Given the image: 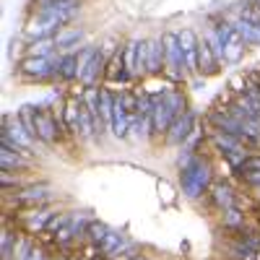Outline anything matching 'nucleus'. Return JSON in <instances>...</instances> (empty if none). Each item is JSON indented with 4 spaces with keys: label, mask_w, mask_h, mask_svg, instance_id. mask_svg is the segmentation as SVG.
<instances>
[{
    "label": "nucleus",
    "mask_w": 260,
    "mask_h": 260,
    "mask_svg": "<svg viewBox=\"0 0 260 260\" xmlns=\"http://www.w3.org/2000/svg\"><path fill=\"white\" fill-rule=\"evenodd\" d=\"M185 112V96L180 91H167L154 102V115H151V136H167L172 122Z\"/></svg>",
    "instance_id": "f257e3e1"
},
{
    "label": "nucleus",
    "mask_w": 260,
    "mask_h": 260,
    "mask_svg": "<svg viewBox=\"0 0 260 260\" xmlns=\"http://www.w3.org/2000/svg\"><path fill=\"white\" fill-rule=\"evenodd\" d=\"M180 169H182V192L190 201L201 198L211 182L208 161H203L201 156H185V159H180Z\"/></svg>",
    "instance_id": "f03ea898"
},
{
    "label": "nucleus",
    "mask_w": 260,
    "mask_h": 260,
    "mask_svg": "<svg viewBox=\"0 0 260 260\" xmlns=\"http://www.w3.org/2000/svg\"><path fill=\"white\" fill-rule=\"evenodd\" d=\"M161 39H164V73L172 81H180L187 73L185 57H182V47H180V37L175 31H167Z\"/></svg>",
    "instance_id": "7ed1b4c3"
},
{
    "label": "nucleus",
    "mask_w": 260,
    "mask_h": 260,
    "mask_svg": "<svg viewBox=\"0 0 260 260\" xmlns=\"http://www.w3.org/2000/svg\"><path fill=\"white\" fill-rule=\"evenodd\" d=\"M37 138L45 141V143H55L60 138V130L65 127V117L62 112H47V110H39L37 112Z\"/></svg>",
    "instance_id": "20e7f679"
},
{
    "label": "nucleus",
    "mask_w": 260,
    "mask_h": 260,
    "mask_svg": "<svg viewBox=\"0 0 260 260\" xmlns=\"http://www.w3.org/2000/svg\"><path fill=\"white\" fill-rule=\"evenodd\" d=\"M216 31H219V37H221V42H224V55H226V62H232V65H237L242 60V55H245V42H242V37L234 31V26L229 24V21H221V24H216Z\"/></svg>",
    "instance_id": "39448f33"
},
{
    "label": "nucleus",
    "mask_w": 260,
    "mask_h": 260,
    "mask_svg": "<svg viewBox=\"0 0 260 260\" xmlns=\"http://www.w3.org/2000/svg\"><path fill=\"white\" fill-rule=\"evenodd\" d=\"M57 62L60 57L50 55V57H26L21 60V73L34 78V81H45L50 76H57Z\"/></svg>",
    "instance_id": "423d86ee"
},
{
    "label": "nucleus",
    "mask_w": 260,
    "mask_h": 260,
    "mask_svg": "<svg viewBox=\"0 0 260 260\" xmlns=\"http://www.w3.org/2000/svg\"><path fill=\"white\" fill-rule=\"evenodd\" d=\"M3 133L11 138V141H16V146L18 148H24L26 154H29V148H34V136L26 130V125H24V120H21L18 115L16 117H6V125H3Z\"/></svg>",
    "instance_id": "0eeeda50"
},
{
    "label": "nucleus",
    "mask_w": 260,
    "mask_h": 260,
    "mask_svg": "<svg viewBox=\"0 0 260 260\" xmlns=\"http://www.w3.org/2000/svg\"><path fill=\"white\" fill-rule=\"evenodd\" d=\"M213 143L219 146L221 154H226V156L232 159V164H234V167L247 156V146H245L240 138H237V136H229V133H221V130H219V133L213 136Z\"/></svg>",
    "instance_id": "6e6552de"
},
{
    "label": "nucleus",
    "mask_w": 260,
    "mask_h": 260,
    "mask_svg": "<svg viewBox=\"0 0 260 260\" xmlns=\"http://www.w3.org/2000/svg\"><path fill=\"white\" fill-rule=\"evenodd\" d=\"M192 127H195V112L185 110L175 122H172L169 133H167V143H169V146H180V143H185V141L192 136Z\"/></svg>",
    "instance_id": "1a4fd4ad"
},
{
    "label": "nucleus",
    "mask_w": 260,
    "mask_h": 260,
    "mask_svg": "<svg viewBox=\"0 0 260 260\" xmlns=\"http://www.w3.org/2000/svg\"><path fill=\"white\" fill-rule=\"evenodd\" d=\"M177 37H180V47H182L187 73H198V45H201V39L195 37L192 29H182V31H177Z\"/></svg>",
    "instance_id": "9d476101"
},
{
    "label": "nucleus",
    "mask_w": 260,
    "mask_h": 260,
    "mask_svg": "<svg viewBox=\"0 0 260 260\" xmlns=\"http://www.w3.org/2000/svg\"><path fill=\"white\" fill-rule=\"evenodd\" d=\"M107 60H110V55L104 52V47H99V50H96V55L91 57V62L86 65V71H83V73H81V78H78V81L86 86V89H94V86H96L99 76L104 73V65H107Z\"/></svg>",
    "instance_id": "9b49d317"
},
{
    "label": "nucleus",
    "mask_w": 260,
    "mask_h": 260,
    "mask_svg": "<svg viewBox=\"0 0 260 260\" xmlns=\"http://www.w3.org/2000/svg\"><path fill=\"white\" fill-rule=\"evenodd\" d=\"M127 130H130V110L125 107L122 94L115 96V112H112V133L115 138H127Z\"/></svg>",
    "instance_id": "f8f14e48"
},
{
    "label": "nucleus",
    "mask_w": 260,
    "mask_h": 260,
    "mask_svg": "<svg viewBox=\"0 0 260 260\" xmlns=\"http://www.w3.org/2000/svg\"><path fill=\"white\" fill-rule=\"evenodd\" d=\"M47 198H50V187H45V185H31V187H24L16 192V203H21V206L45 203Z\"/></svg>",
    "instance_id": "ddd939ff"
},
{
    "label": "nucleus",
    "mask_w": 260,
    "mask_h": 260,
    "mask_svg": "<svg viewBox=\"0 0 260 260\" xmlns=\"http://www.w3.org/2000/svg\"><path fill=\"white\" fill-rule=\"evenodd\" d=\"M125 234L117 232V229H110V234L104 237V240L99 242V250L107 255V257H120V252L125 250Z\"/></svg>",
    "instance_id": "4468645a"
},
{
    "label": "nucleus",
    "mask_w": 260,
    "mask_h": 260,
    "mask_svg": "<svg viewBox=\"0 0 260 260\" xmlns=\"http://www.w3.org/2000/svg\"><path fill=\"white\" fill-rule=\"evenodd\" d=\"M164 71V39H148V73L159 76Z\"/></svg>",
    "instance_id": "2eb2a0df"
},
{
    "label": "nucleus",
    "mask_w": 260,
    "mask_h": 260,
    "mask_svg": "<svg viewBox=\"0 0 260 260\" xmlns=\"http://www.w3.org/2000/svg\"><path fill=\"white\" fill-rule=\"evenodd\" d=\"M65 130H68L71 136H81V99H71L65 104Z\"/></svg>",
    "instance_id": "dca6fc26"
},
{
    "label": "nucleus",
    "mask_w": 260,
    "mask_h": 260,
    "mask_svg": "<svg viewBox=\"0 0 260 260\" xmlns=\"http://www.w3.org/2000/svg\"><path fill=\"white\" fill-rule=\"evenodd\" d=\"M216 71H219V60L213 57V52H211V47H208V42L201 39V45H198V73L213 76Z\"/></svg>",
    "instance_id": "f3484780"
},
{
    "label": "nucleus",
    "mask_w": 260,
    "mask_h": 260,
    "mask_svg": "<svg viewBox=\"0 0 260 260\" xmlns=\"http://www.w3.org/2000/svg\"><path fill=\"white\" fill-rule=\"evenodd\" d=\"M52 39H55L57 50H71V47H76L78 42L83 39V29L81 26H62Z\"/></svg>",
    "instance_id": "a211bd4d"
},
{
    "label": "nucleus",
    "mask_w": 260,
    "mask_h": 260,
    "mask_svg": "<svg viewBox=\"0 0 260 260\" xmlns=\"http://www.w3.org/2000/svg\"><path fill=\"white\" fill-rule=\"evenodd\" d=\"M229 24L234 26V31L242 37V42L245 45H260V29L257 26H252L250 21H245L242 16H237V18H232Z\"/></svg>",
    "instance_id": "6ab92c4d"
},
{
    "label": "nucleus",
    "mask_w": 260,
    "mask_h": 260,
    "mask_svg": "<svg viewBox=\"0 0 260 260\" xmlns=\"http://www.w3.org/2000/svg\"><path fill=\"white\" fill-rule=\"evenodd\" d=\"M57 78H60V81H73V78H78V55H73V52L60 55Z\"/></svg>",
    "instance_id": "aec40b11"
},
{
    "label": "nucleus",
    "mask_w": 260,
    "mask_h": 260,
    "mask_svg": "<svg viewBox=\"0 0 260 260\" xmlns=\"http://www.w3.org/2000/svg\"><path fill=\"white\" fill-rule=\"evenodd\" d=\"M0 167H3V172H13V169H24L29 167L24 154H18V151H11L6 146H0Z\"/></svg>",
    "instance_id": "412c9836"
},
{
    "label": "nucleus",
    "mask_w": 260,
    "mask_h": 260,
    "mask_svg": "<svg viewBox=\"0 0 260 260\" xmlns=\"http://www.w3.org/2000/svg\"><path fill=\"white\" fill-rule=\"evenodd\" d=\"M52 211H34V213H29L26 216V232L29 234H37V232H42V229H47L50 226V221H52Z\"/></svg>",
    "instance_id": "4be33fe9"
},
{
    "label": "nucleus",
    "mask_w": 260,
    "mask_h": 260,
    "mask_svg": "<svg viewBox=\"0 0 260 260\" xmlns=\"http://www.w3.org/2000/svg\"><path fill=\"white\" fill-rule=\"evenodd\" d=\"M99 110H102V122L104 127L112 130V112H115V96L107 91V89H99Z\"/></svg>",
    "instance_id": "5701e85b"
},
{
    "label": "nucleus",
    "mask_w": 260,
    "mask_h": 260,
    "mask_svg": "<svg viewBox=\"0 0 260 260\" xmlns=\"http://www.w3.org/2000/svg\"><path fill=\"white\" fill-rule=\"evenodd\" d=\"M206 42H208V47H211L213 57L219 60V65H224V62H226V55H224V42H221L219 31H216V26H213V29H208V34H206Z\"/></svg>",
    "instance_id": "b1692460"
},
{
    "label": "nucleus",
    "mask_w": 260,
    "mask_h": 260,
    "mask_svg": "<svg viewBox=\"0 0 260 260\" xmlns=\"http://www.w3.org/2000/svg\"><path fill=\"white\" fill-rule=\"evenodd\" d=\"M57 50L55 39H37L29 45V57H50Z\"/></svg>",
    "instance_id": "393cba45"
},
{
    "label": "nucleus",
    "mask_w": 260,
    "mask_h": 260,
    "mask_svg": "<svg viewBox=\"0 0 260 260\" xmlns=\"http://www.w3.org/2000/svg\"><path fill=\"white\" fill-rule=\"evenodd\" d=\"M213 203L219 206V208H224V211L234 208V192H232V187L216 185V187H213Z\"/></svg>",
    "instance_id": "a878e982"
},
{
    "label": "nucleus",
    "mask_w": 260,
    "mask_h": 260,
    "mask_svg": "<svg viewBox=\"0 0 260 260\" xmlns=\"http://www.w3.org/2000/svg\"><path fill=\"white\" fill-rule=\"evenodd\" d=\"M26 34H29L31 39H52L57 31H55L52 26H47L45 21H37V18H34L31 24L26 26Z\"/></svg>",
    "instance_id": "bb28decb"
},
{
    "label": "nucleus",
    "mask_w": 260,
    "mask_h": 260,
    "mask_svg": "<svg viewBox=\"0 0 260 260\" xmlns=\"http://www.w3.org/2000/svg\"><path fill=\"white\" fill-rule=\"evenodd\" d=\"M148 73V42H138V52H136V78Z\"/></svg>",
    "instance_id": "cd10ccee"
},
{
    "label": "nucleus",
    "mask_w": 260,
    "mask_h": 260,
    "mask_svg": "<svg viewBox=\"0 0 260 260\" xmlns=\"http://www.w3.org/2000/svg\"><path fill=\"white\" fill-rule=\"evenodd\" d=\"M136 52H138V39L125 45V71L136 78Z\"/></svg>",
    "instance_id": "c85d7f7f"
},
{
    "label": "nucleus",
    "mask_w": 260,
    "mask_h": 260,
    "mask_svg": "<svg viewBox=\"0 0 260 260\" xmlns=\"http://www.w3.org/2000/svg\"><path fill=\"white\" fill-rule=\"evenodd\" d=\"M229 250H232V255H234L237 260H252V255H255V247H252L250 242H245V240H242L240 245H232Z\"/></svg>",
    "instance_id": "c756f323"
},
{
    "label": "nucleus",
    "mask_w": 260,
    "mask_h": 260,
    "mask_svg": "<svg viewBox=\"0 0 260 260\" xmlns=\"http://www.w3.org/2000/svg\"><path fill=\"white\" fill-rule=\"evenodd\" d=\"M16 245H18L16 237L6 229V232H3V245H0V250H3V260H11V257L16 255Z\"/></svg>",
    "instance_id": "7c9ffc66"
},
{
    "label": "nucleus",
    "mask_w": 260,
    "mask_h": 260,
    "mask_svg": "<svg viewBox=\"0 0 260 260\" xmlns=\"http://www.w3.org/2000/svg\"><path fill=\"white\" fill-rule=\"evenodd\" d=\"M240 175H250V172H260V156H245L240 164L234 167Z\"/></svg>",
    "instance_id": "2f4dec72"
},
{
    "label": "nucleus",
    "mask_w": 260,
    "mask_h": 260,
    "mask_svg": "<svg viewBox=\"0 0 260 260\" xmlns=\"http://www.w3.org/2000/svg\"><path fill=\"white\" fill-rule=\"evenodd\" d=\"M107 234H110V226H107V224H102V221H91V224H89V237H91L96 245L104 240Z\"/></svg>",
    "instance_id": "473e14b6"
},
{
    "label": "nucleus",
    "mask_w": 260,
    "mask_h": 260,
    "mask_svg": "<svg viewBox=\"0 0 260 260\" xmlns=\"http://www.w3.org/2000/svg\"><path fill=\"white\" fill-rule=\"evenodd\" d=\"M240 16H242L245 21H250L252 26H257V29H260V8H257V6L247 3V6L242 8V13H240Z\"/></svg>",
    "instance_id": "72a5a7b5"
},
{
    "label": "nucleus",
    "mask_w": 260,
    "mask_h": 260,
    "mask_svg": "<svg viewBox=\"0 0 260 260\" xmlns=\"http://www.w3.org/2000/svg\"><path fill=\"white\" fill-rule=\"evenodd\" d=\"M224 224H226V226H240V224H242V213L237 211V208L224 211Z\"/></svg>",
    "instance_id": "f704fd0d"
},
{
    "label": "nucleus",
    "mask_w": 260,
    "mask_h": 260,
    "mask_svg": "<svg viewBox=\"0 0 260 260\" xmlns=\"http://www.w3.org/2000/svg\"><path fill=\"white\" fill-rule=\"evenodd\" d=\"M13 185H18V180H13V177L8 175V172H3V187L8 190V187H13Z\"/></svg>",
    "instance_id": "c9c22d12"
},
{
    "label": "nucleus",
    "mask_w": 260,
    "mask_h": 260,
    "mask_svg": "<svg viewBox=\"0 0 260 260\" xmlns=\"http://www.w3.org/2000/svg\"><path fill=\"white\" fill-rule=\"evenodd\" d=\"M26 260H45V252H42V250H31V255Z\"/></svg>",
    "instance_id": "e433bc0d"
},
{
    "label": "nucleus",
    "mask_w": 260,
    "mask_h": 260,
    "mask_svg": "<svg viewBox=\"0 0 260 260\" xmlns=\"http://www.w3.org/2000/svg\"><path fill=\"white\" fill-rule=\"evenodd\" d=\"M252 6H257V8H260V0H252Z\"/></svg>",
    "instance_id": "4c0bfd02"
},
{
    "label": "nucleus",
    "mask_w": 260,
    "mask_h": 260,
    "mask_svg": "<svg viewBox=\"0 0 260 260\" xmlns=\"http://www.w3.org/2000/svg\"><path fill=\"white\" fill-rule=\"evenodd\" d=\"M133 260H148V257H133Z\"/></svg>",
    "instance_id": "58836bf2"
}]
</instances>
